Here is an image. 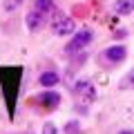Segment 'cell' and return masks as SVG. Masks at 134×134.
<instances>
[{"instance_id":"cell-8","label":"cell","mask_w":134,"mask_h":134,"mask_svg":"<svg viewBox=\"0 0 134 134\" xmlns=\"http://www.w3.org/2000/svg\"><path fill=\"white\" fill-rule=\"evenodd\" d=\"M112 9L119 16H130L134 11V0H116L114 5H112Z\"/></svg>"},{"instance_id":"cell-3","label":"cell","mask_w":134,"mask_h":134,"mask_svg":"<svg viewBox=\"0 0 134 134\" xmlns=\"http://www.w3.org/2000/svg\"><path fill=\"white\" fill-rule=\"evenodd\" d=\"M92 40H94V31H90V29H78V31L72 36V40L67 43L65 52L67 54H76V52H81L83 47H87Z\"/></svg>"},{"instance_id":"cell-15","label":"cell","mask_w":134,"mask_h":134,"mask_svg":"<svg viewBox=\"0 0 134 134\" xmlns=\"http://www.w3.org/2000/svg\"><path fill=\"white\" fill-rule=\"evenodd\" d=\"M119 134H134V130H121Z\"/></svg>"},{"instance_id":"cell-4","label":"cell","mask_w":134,"mask_h":134,"mask_svg":"<svg viewBox=\"0 0 134 134\" xmlns=\"http://www.w3.org/2000/svg\"><path fill=\"white\" fill-rule=\"evenodd\" d=\"M125 56H127V49L123 47V45H110V47L103 52V58L110 63H123Z\"/></svg>"},{"instance_id":"cell-12","label":"cell","mask_w":134,"mask_h":134,"mask_svg":"<svg viewBox=\"0 0 134 134\" xmlns=\"http://www.w3.org/2000/svg\"><path fill=\"white\" fill-rule=\"evenodd\" d=\"M78 132H81V123L78 121H69L65 125V134H78Z\"/></svg>"},{"instance_id":"cell-13","label":"cell","mask_w":134,"mask_h":134,"mask_svg":"<svg viewBox=\"0 0 134 134\" xmlns=\"http://www.w3.org/2000/svg\"><path fill=\"white\" fill-rule=\"evenodd\" d=\"M121 87H134V67L125 74V78L121 81Z\"/></svg>"},{"instance_id":"cell-2","label":"cell","mask_w":134,"mask_h":134,"mask_svg":"<svg viewBox=\"0 0 134 134\" xmlns=\"http://www.w3.org/2000/svg\"><path fill=\"white\" fill-rule=\"evenodd\" d=\"M52 34L56 36H69V34H76V23H74L69 16L65 14H54V20H52Z\"/></svg>"},{"instance_id":"cell-7","label":"cell","mask_w":134,"mask_h":134,"mask_svg":"<svg viewBox=\"0 0 134 134\" xmlns=\"http://www.w3.org/2000/svg\"><path fill=\"white\" fill-rule=\"evenodd\" d=\"M74 92H78V94H83V98H85V103H92V100L96 98V90H94V85H90L87 81H78L76 85H74Z\"/></svg>"},{"instance_id":"cell-10","label":"cell","mask_w":134,"mask_h":134,"mask_svg":"<svg viewBox=\"0 0 134 134\" xmlns=\"http://www.w3.org/2000/svg\"><path fill=\"white\" fill-rule=\"evenodd\" d=\"M34 9L40 14H47L54 9V0H34Z\"/></svg>"},{"instance_id":"cell-14","label":"cell","mask_w":134,"mask_h":134,"mask_svg":"<svg viewBox=\"0 0 134 134\" xmlns=\"http://www.w3.org/2000/svg\"><path fill=\"white\" fill-rule=\"evenodd\" d=\"M43 134H58V127L54 123H45L43 125Z\"/></svg>"},{"instance_id":"cell-6","label":"cell","mask_w":134,"mask_h":134,"mask_svg":"<svg viewBox=\"0 0 134 134\" xmlns=\"http://www.w3.org/2000/svg\"><path fill=\"white\" fill-rule=\"evenodd\" d=\"M25 25H27L29 31H38L40 27L45 25V14H40V11H29L27 16H25Z\"/></svg>"},{"instance_id":"cell-5","label":"cell","mask_w":134,"mask_h":134,"mask_svg":"<svg viewBox=\"0 0 134 134\" xmlns=\"http://www.w3.org/2000/svg\"><path fill=\"white\" fill-rule=\"evenodd\" d=\"M38 103L45 110H56V107L60 105V94L54 92V90H47V92H43V94L38 96Z\"/></svg>"},{"instance_id":"cell-11","label":"cell","mask_w":134,"mask_h":134,"mask_svg":"<svg viewBox=\"0 0 134 134\" xmlns=\"http://www.w3.org/2000/svg\"><path fill=\"white\" fill-rule=\"evenodd\" d=\"M23 2H25V0H5V2H2V9H5V11H16Z\"/></svg>"},{"instance_id":"cell-9","label":"cell","mask_w":134,"mask_h":134,"mask_svg":"<svg viewBox=\"0 0 134 134\" xmlns=\"http://www.w3.org/2000/svg\"><path fill=\"white\" fill-rule=\"evenodd\" d=\"M38 83L43 87H54V85H58V83H60V76H58L56 72H43L38 76Z\"/></svg>"},{"instance_id":"cell-1","label":"cell","mask_w":134,"mask_h":134,"mask_svg":"<svg viewBox=\"0 0 134 134\" xmlns=\"http://www.w3.org/2000/svg\"><path fill=\"white\" fill-rule=\"evenodd\" d=\"M20 81H23V67L9 65L0 67V85H2V94H5V103L9 110V119H14L16 112V98L20 92Z\"/></svg>"}]
</instances>
